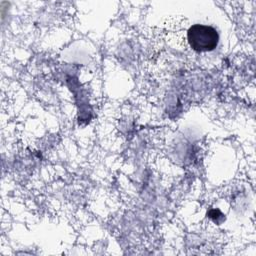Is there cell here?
Returning <instances> with one entry per match:
<instances>
[{
    "label": "cell",
    "mask_w": 256,
    "mask_h": 256,
    "mask_svg": "<svg viewBox=\"0 0 256 256\" xmlns=\"http://www.w3.org/2000/svg\"><path fill=\"white\" fill-rule=\"evenodd\" d=\"M190 47L198 52H209L214 50L219 42L217 31L207 25H193L187 34Z\"/></svg>",
    "instance_id": "6da1fadb"
}]
</instances>
